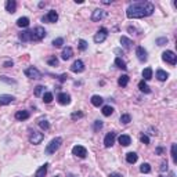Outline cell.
<instances>
[{
    "mask_svg": "<svg viewBox=\"0 0 177 177\" xmlns=\"http://www.w3.org/2000/svg\"><path fill=\"white\" fill-rule=\"evenodd\" d=\"M172 159L174 163H177V145L172 144Z\"/></svg>",
    "mask_w": 177,
    "mask_h": 177,
    "instance_id": "34",
    "label": "cell"
},
{
    "mask_svg": "<svg viewBox=\"0 0 177 177\" xmlns=\"http://www.w3.org/2000/svg\"><path fill=\"white\" fill-rule=\"evenodd\" d=\"M157 78H158V80L165 82L166 79L169 78V73L165 72V71H162V69H158V71H157Z\"/></svg>",
    "mask_w": 177,
    "mask_h": 177,
    "instance_id": "22",
    "label": "cell"
},
{
    "mask_svg": "<svg viewBox=\"0 0 177 177\" xmlns=\"http://www.w3.org/2000/svg\"><path fill=\"white\" fill-rule=\"evenodd\" d=\"M14 100H15L14 96L1 94V96H0V105H8V104H11V102H14Z\"/></svg>",
    "mask_w": 177,
    "mask_h": 177,
    "instance_id": "14",
    "label": "cell"
},
{
    "mask_svg": "<svg viewBox=\"0 0 177 177\" xmlns=\"http://www.w3.org/2000/svg\"><path fill=\"white\" fill-rule=\"evenodd\" d=\"M17 25H18L20 28H26V26H29V18L28 17H21V18H18V21H17Z\"/></svg>",
    "mask_w": 177,
    "mask_h": 177,
    "instance_id": "21",
    "label": "cell"
},
{
    "mask_svg": "<svg viewBox=\"0 0 177 177\" xmlns=\"http://www.w3.org/2000/svg\"><path fill=\"white\" fill-rule=\"evenodd\" d=\"M136 56L141 62L147 61V58H148V57H147V50H145L144 47H141V46H138V47L136 48Z\"/></svg>",
    "mask_w": 177,
    "mask_h": 177,
    "instance_id": "12",
    "label": "cell"
},
{
    "mask_svg": "<svg viewBox=\"0 0 177 177\" xmlns=\"http://www.w3.org/2000/svg\"><path fill=\"white\" fill-rule=\"evenodd\" d=\"M162 60L165 61V62H167V64H170V65L177 64V56L173 51H170V50H166V51L162 54Z\"/></svg>",
    "mask_w": 177,
    "mask_h": 177,
    "instance_id": "3",
    "label": "cell"
},
{
    "mask_svg": "<svg viewBox=\"0 0 177 177\" xmlns=\"http://www.w3.org/2000/svg\"><path fill=\"white\" fill-rule=\"evenodd\" d=\"M159 177H163V176H159Z\"/></svg>",
    "mask_w": 177,
    "mask_h": 177,
    "instance_id": "53",
    "label": "cell"
},
{
    "mask_svg": "<svg viewBox=\"0 0 177 177\" xmlns=\"http://www.w3.org/2000/svg\"><path fill=\"white\" fill-rule=\"evenodd\" d=\"M72 154L78 158H86L87 157V151H86V148L85 147H82V145H75L72 148Z\"/></svg>",
    "mask_w": 177,
    "mask_h": 177,
    "instance_id": "7",
    "label": "cell"
},
{
    "mask_svg": "<svg viewBox=\"0 0 177 177\" xmlns=\"http://www.w3.org/2000/svg\"><path fill=\"white\" fill-rule=\"evenodd\" d=\"M140 172L141 173H149V172H151V166H149V163H143V165L140 166Z\"/></svg>",
    "mask_w": 177,
    "mask_h": 177,
    "instance_id": "33",
    "label": "cell"
},
{
    "mask_svg": "<svg viewBox=\"0 0 177 177\" xmlns=\"http://www.w3.org/2000/svg\"><path fill=\"white\" fill-rule=\"evenodd\" d=\"M121 43H122V46H123L126 50H130V48H132L133 42L130 40V39H127L126 36H122V37H121Z\"/></svg>",
    "mask_w": 177,
    "mask_h": 177,
    "instance_id": "23",
    "label": "cell"
},
{
    "mask_svg": "<svg viewBox=\"0 0 177 177\" xmlns=\"http://www.w3.org/2000/svg\"><path fill=\"white\" fill-rule=\"evenodd\" d=\"M143 78H144V80H151L152 79V68H145L143 71Z\"/></svg>",
    "mask_w": 177,
    "mask_h": 177,
    "instance_id": "27",
    "label": "cell"
},
{
    "mask_svg": "<svg viewBox=\"0 0 177 177\" xmlns=\"http://www.w3.org/2000/svg\"><path fill=\"white\" fill-rule=\"evenodd\" d=\"M107 36H108V29L101 28L100 31L94 35V42H96V43H102V42L107 39Z\"/></svg>",
    "mask_w": 177,
    "mask_h": 177,
    "instance_id": "6",
    "label": "cell"
},
{
    "mask_svg": "<svg viewBox=\"0 0 177 177\" xmlns=\"http://www.w3.org/2000/svg\"><path fill=\"white\" fill-rule=\"evenodd\" d=\"M71 71L75 72V73L83 72V71H85V64H83V61H82V60H76L72 64V67H71Z\"/></svg>",
    "mask_w": 177,
    "mask_h": 177,
    "instance_id": "10",
    "label": "cell"
},
{
    "mask_svg": "<svg viewBox=\"0 0 177 177\" xmlns=\"http://www.w3.org/2000/svg\"><path fill=\"white\" fill-rule=\"evenodd\" d=\"M44 36H46V31H44V28H42V26H36V28L32 31V40L40 42L42 39H44Z\"/></svg>",
    "mask_w": 177,
    "mask_h": 177,
    "instance_id": "5",
    "label": "cell"
},
{
    "mask_svg": "<svg viewBox=\"0 0 177 177\" xmlns=\"http://www.w3.org/2000/svg\"><path fill=\"white\" fill-rule=\"evenodd\" d=\"M57 100H58V102L62 105H68L69 102H71V96L69 94H67V93H60L58 94V97H57Z\"/></svg>",
    "mask_w": 177,
    "mask_h": 177,
    "instance_id": "15",
    "label": "cell"
},
{
    "mask_svg": "<svg viewBox=\"0 0 177 177\" xmlns=\"http://www.w3.org/2000/svg\"><path fill=\"white\" fill-rule=\"evenodd\" d=\"M0 80L6 82L8 85H15V80H12V79H7V76H0Z\"/></svg>",
    "mask_w": 177,
    "mask_h": 177,
    "instance_id": "43",
    "label": "cell"
},
{
    "mask_svg": "<svg viewBox=\"0 0 177 177\" xmlns=\"http://www.w3.org/2000/svg\"><path fill=\"white\" fill-rule=\"evenodd\" d=\"M138 88H140V91L145 93V94H149V93H151V88H149V86L147 85L144 80H141L140 83H138Z\"/></svg>",
    "mask_w": 177,
    "mask_h": 177,
    "instance_id": "24",
    "label": "cell"
},
{
    "mask_svg": "<svg viewBox=\"0 0 177 177\" xmlns=\"http://www.w3.org/2000/svg\"><path fill=\"white\" fill-rule=\"evenodd\" d=\"M47 166H48V163H44L43 166H40V169L36 172L35 177H44L46 176V173H47Z\"/></svg>",
    "mask_w": 177,
    "mask_h": 177,
    "instance_id": "25",
    "label": "cell"
},
{
    "mask_svg": "<svg viewBox=\"0 0 177 177\" xmlns=\"http://www.w3.org/2000/svg\"><path fill=\"white\" fill-rule=\"evenodd\" d=\"M44 91V86H36L35 87V97H40Z\"/></svg>",
    "mask_w": 177,
    "mask_h": 177,
    "instance_id": "38",
    "label": "cell"
},
{
    "mask_svg": "<svg viewBox=\"0 0 177 177\" xmlns=\"http://www.w3.org/2000/svg\"><path fill=\"white\" fill-rule=\"evenodd\" d=\"M109 177H123V176L119 174V173H111V174H109Z\"/></svg>",
    "mask_w": 177,
    "mask_h": 177,
    "instance_id": "49",
    "label": "cell"
},
{
    "mask_svg": "<svg viewBox=\"0 0 177 177\" xmlns=\"http://www.w3.org/2000/svg\"><path fill=\"white\" fill-rule=\"evenodd\" d=\"M112 113H113V108L111 105H104L102 107V115L104 116H111Z\"/></svg>",
    "mask_w": 177,
    "mask_h": 177,
    "instance_id": "30",
    "label": "cell"
},
{
    "mask_svg": "<svg viewBox=\"0 0 177 177\" xmlns=\"http://www.w3.org/2000/svg\"><path fill=\"white\" fill-rule=\"evenodd\" d=\"M101 127H102V122L101 121H96V123H94V130H100Z\"/></svg>",
    "mask_w": 177,
    "mask_h": 177,
    "instance_id": "45",
    "label": "cell"
},
{
    "mask_svg": "<svg viewBox=\"0 0 177 177\" xmlns=\"http://www.w3.org/2000/svg\"><path fill=\"white\" fill-rule=\"evenodd\" d=\"M3 67H4V68H10V67H12V61H11V60H10V61H6V62L3 64Z\"/></svg>",
    "mask_w": 177,
    "mask_h": 177,
    "instance_id": "47",
    "label": "cell"
},
{
    "mask_svg": "<svg viewBox=\"0 0 177 177\" xmlns=\"http://www.w3.org/2000/svg\"><path fill=\"white\" fill-rule=\"evenodd\" d=\"M107 15V12L104 11V10H101V8H97V10H94L91 14V21L93 22H98V21L104 20V17Z\"/></svg>",
    "mask_w": 177,
    "mask_h": 177,
    "instance_id": "9",
    "label": "cell"
},
{
    "mask_svg": "<svg viewBox=\"0 0 177 177\" xmlns=\"http://www.w3.org/2000/svg\"><path fill=\"white\" fill-rule=\"evenodd\" d=\"M44 138V134L43 133H39V132H33L31 136H29V141L32 143V144L37 145V144H40L42 141H43Z\"/></svg>",
    "mask_w": 177,
    "mask_h": 177,
    "instance_id": "8",
    "label": "cell"
},
{
    "mask_svg": "<svg viewBox=\"0 0 177 177\" xmlns=\"http://www.w3.org/2000/svg\"><path fill=\"white\" fill-rule=\"evenodd\" d=\"M43 21L46 22H57L58 21V14H57L56 10H51V11H48V14L46 17H43Z\"/></svg>",
    "mask_w": 177,
    "mask_h": 177,
    "instance_id": "13",
    "label": "cell"
},
{
    "mask_svg": "<svg viewBox=\"0 0 177 177\" xmlns=\"http://www.w3.org/2000/svg\"><path fill=\"white\" fill-rule=\"evenodd\" d=\"M137 159H138V155L136 152H129L126 155V161L129 162V163H136Z\"/></svg>",
    "mask_w": 177,
    "mask_h": 177,
    "instance_id": "28",
    "label": "cell"
},
{
    "mask_svg": "<svg viewBox=\"0 0 177 177\" xmlns=\"http://www.w3.org/2000/svg\"><path fill=\"white\" fill-rule=\"evenodd\" d=\"M118 141H119V144L123 145V147H127V145L132 144V138H130V136H127V134H122V136H119Z\"/></svg>",
    "mask_w": 177,
    "mask_h": 177,
    "instance_id": "16",
    "label": "cell"
},
{
    "mask_svg": "<svg viewBox=\"0 0 177 177\" xmlns=\"http://www.w3.org/2000/svg\"><path fill=\"white\" fill-rule=\"evenodd\" d=\"M165 170H167V162H162V165H161V172H165Z\"/></svg>",
    "mask_w": 177,
    "mask_h": 177,
    "instance_id": "46",
    "label": "cell"
},
{
    "mask_svg": "<svg viewBox=\"0 0 177 177\" xmlns=\"http://www.w3.org/2000/svg\"><path fill=\"white\" fill-rule=\"evenodd\" d=\"M47 64L51 65V67H58V58L56 56H51L47 58Z\"/></svg>",
    "mask_w": 177,
    "mask_h": 177,
    "instance_id": "31",
    "label": "cell"
},
{
    "mask_svg": "<svg viewBox=\"0 0 177 177\" xmlns=\"http://www.w3.org/2000/svg\"><path fill=\"white\" fill-rule=\"evenodd\" d=\"M162 151H163V149H162V148H157V154H161Z\"/></svg>",
    "mask_w": 177,
    "mask_h": 177,
    "instance_id": "50",
    "label": "cell"
},
{
    "mask_svg": "<svg viewBox=\"0 0 177 177\" xmlns=\"http://www.w3.org/2000/svg\"><path fill=\"white\" fill-rule=\"evenodd\" d=\"M29 118L28 111H17L15 112V119L17 121H26Z\"/></svg>",
    "mask_w": 177,
    "mask_h": 177,
    "instance_id": "19",
    "label": "cell"
},
{
    "mask_svg": "<svg viewBox=\"0 0 177 177\" xmlns=\"http://www.w3.org/2000/svg\"><path fill=\"white\" fill-rule=\"evenodd\" d=\"M71 118H72V121L80 119V118H83V112H73L72 115H71Z\"/></svg>",
    "mask_w": 177,
    "mask_h": 177,
    "instance_id": "41",
    "label": "cell"
},
{
    "mask_svg": "<svg viewBox=\"0 0 177 177\" xmlns=\"http://www.w3.org/2000/svg\"><path fill=\"white\" fill-rule=\"evenodd\" d=\"M39 126H40V129H43V130H48V127H50L47 121H40L39 122Z\"/></svg>",
    "mask_w": 177,
    "mask_h": 177,
    "instance_id": "40",
    "label": "cell"
},
{
    "mask_svg": "<svg viewBox=\"0 0 177 177\" xmlns=\"http://www.w3.org/2000/svg\"><path fill=\"white\" fill-rule=\"evenodd\" d=\"M115 65H116L118 68H121V69H126V68H127V67H126V62L122 60V58H119V57L115 60Z\"/></svg>",
    "mask_w": 177,
    "mask_h": 177,
    "instance_id": "32",
    "label": "cell"
},
{
    "mask_svg": "<svg viewBox=\"0 0 177 177\" xmlns=\"http://www.w3.org/2000/svg\"><path fill=\"white\" fill-rule=\"evenodd\" d=\"M20 40L21 42H29L32 40V31H24L20 33Z\"/></svg>",
    "mask_w": 177,
    "mask_h": 177,
    "instance_id": "18",
    "label": "cell"
},
{
    "mask_svg": "<svg viewBox=\"0 0 177 177\" xmlns=\"http://www.w3.org/2000/svg\"><path fill=\"white\" fill-rule=\"evenodd\" d=\"M68 177H78V176H75V174H68Z\"/></svg>",
    "mask_w": 177,
    "mask_h": 177,
    "instance_id": "51",
    "label": "cell"
},
{
    "mask_svg": "<svg viewBox=\"0 0 177 177\" xmlns=\"http://www.w3.org/2000/svg\"><path fill=\"white\" fill-rule=\"evenodd\" d=\"M61 144H62V138H61V137H56V138H53V140L50 141V144H47V147H46V154H47V155L54 154L57 149L61 147Z\"/></svg>",
    "mask_w": 177,
    "mask_h": 177,
    "instance_id": "2",
    "label": "cell"
},
{
    "mask_svg": "<svg viewBox=\"0 0 177 177\" xmlns=\"http://www.w3.org/2000/svg\"><path fill=\"white\" fill-rule=\"evenodd\" d=\"M115 138H116V133H113V132L108 133V134L105 136V138H104V145L107 147V148L112 147L113 143H115Z\"/></svg>",
    "mask_w": 177,
    "mask_h": 177,
    "instance_id": "11",
    "label": "cell"
},
{
    "mask_svg": "<svg viewBox=\"0 0 177 177\" xmlns=\"http://www.w3.org/2000/svg\"><path fill=\"white\" fill-rule=\"evenodd\" d=\"M140 141L143 144H149V138H148V136H145V134H143V136L140 137Z\"/></svg>",
    "mask_w": 177,
    "mask_h": 177,
    "instance_id": "44",
    "label": "cell"
},
{
    "mask_svg": "<svg viewBox=\"0 0 177 177\" xmlns=\"http://www.w3.org/2000/svg\"><path fill=\"white\" fill-rule=\"evenodd\" d=\"M62 44H64V39H62V37L54 39V42H53V46H54V47H61Z\"/></svg>",
    "mask_w": 177,
    "mask_h": 177,
    "instance_id": "39",
    "label": "cell"
},
{
    "mask_svg": "<svg viewBox=\"0 0 177 177\" xmlns=\"http://www.w3.org/2000/svg\"><path fill=\"white\" fill-rule=\"evenodd\" d=\"M121 122H122V123H125V125H127V123L132 122V116L127 115V113H125V115H122V116H121Z\"/></svg>",
    "mask_w": 177,
    "mask_h": 177,
    "instance_id": "37",
    "label": "cell"
},
{
    "mask_svg": "<svg viewBox=\"0 0 177 177\" xmlns=\"http://www.w3.org/2000/svg\"><path fill=\"white\" fill-rule=\"evenodd\" d=\"M78 46H79V50H82V51H85V50H87V47H88V44H87V42L86 40H83V39H80V40L78 42Z\"/></svg>",
    "mask_w": 177,
    "mask_h": 177,
    "instance_id": "35",
    "label": "cell"
},
{
    "mask_svg": "<svg viewBox=\"0 0 177 177\" xmlns=\"http://www.w3.org/2000/svg\"><path fill=\"white\" fill-rule=\"evenodd\" d=\"M167 43V37H159V39H157V44L158 46H163V44Z\"/></svg>",
    "mask_w": 177,
    "mask_h": 177,
    "instance_id": "42",
    "label": "cell"
},
{
    "mask_svg": "<svg viewBox=\"0 0 177 177\" xmlns=\"http://www.w3.org/2000/svg\"><path fill=\"white\" fill-rule=\"evenodd\" d=\"M25 76L29 78V79H42V73L39 69L33 68V67H29V68L25 69Z\"/></svg>",
    "mask_w": 177,
    "mask_h": 177,
    "instance_id": "4",
    "label": "cell"
},
{
    "mask_svg": "<svg viewBox=\"0 0 177 177\" xmlns=\"http://www.w3.org/2000/svg\"><path fill=\"white\" fill-rule=\"evenodd\" d=\"M102 102H104V100H102V97L101 96H93L91 97V104L94 105V107H100V105H102Z\"/></svg>",
    "mask_w": 177,
    "mask_h": 177,
    "instance_id": "26",
    "label": "cell"
},
{
    "mask_svg": "<svg viewBox=\"0 0 177 177\" xmlns=\"http://www.w3.org/2000/svg\"><path fill=\"white\" fill-rule=\"evenodd\" d=\"M56 177H60V176H56Z\"/></svg>",
    "mask_w": 177,
    "mask_h": 177,
    "instance_id": "52",
    "label": "cell"
},
{
    "mask_svg": "<svg viewBox=\"0 0 177 177\" xmlns=\"http://www.w3.org/2000/svg\"><path fill=\"white\" fill-rule=\"evenodd\" d=\"M43 101L46 102V104H50L53 101V94L51 93H44L43 94Z\"/></svg>",
    "mask_w": 177,
    "mask_h": 177,
    "instance_id": "36",
    "label": "cell"
},
{
    "mask_svg": "<svg viewBox=\"0 0 177 177\" xmlns=\"http://www.w3.org/2000/svg\"><path fill=\"white\" fill-rule=\"evenodd\" d=\"M67 79H68V75H67V73H62L60 76V82H65Z\"/></svg>",
    "mask_w": 177,
    "mask_h": 177,
    "instance_id": "48",
    "label": "cell"
},
{
    "mask_svg": "<svg viewBox=\"0 0 177 177\" xmlns=\"http://www.w3.org/2000/svg\"><path fill=\"white\" fill-rule=\"evenodd\" d=\"M72 54H73V50L71 47H65L64 50H62V54H61V58L64 61H67V60H69L71 57H72Z\"/></svg>",
    "mask_w": 177,
    "mask_h": 177,
    "instance_id": "20",
    "label": "cell"
},
{
    "mask_svg": "<svg viewBox=\"0 0 177 177\" xmlns=\"http://www.w3.org/2000/svg\"><path fill=\"white\" fill-rule=\"evenodd\" d=\"M6 10H7L8 12H15L17 10V1L15 0H7L6 1Z\"/></svg>",
    "mask_w": 177,
    "mask_h": 177,
    "instance_id": "17",
    "label": "cell"
},
{
    "mask_svg": "<svg viewBox=\"0 0 177 177\" xmlns=\"http://www.w3.org/2000/svg\"><path fill=\"white\" fill-rule=\"evenodd\" d=\"M127 83H129V76H127V75H122V76L118 79V85L122 86V87H126Z\"/></svg>",
    "mask_w": 177,
    "mask_h": 177,
    "instance_id": "29",
    "label": "cell"
},
{
    "mask_svg": "<svg viewBox=\"0 0 177 177\" xmlns=\"http://www.w3.org/2000/svg\"><path fill=\"white\" fill-rule=\"evenodd\" d=\"M155 11V6L149 1H134L127 7L126 10V15L127 18H144V17L152 15V12Z\"/></svg>",
    "mask_w": 177,
    "mask_h": 177,
    "instance_id": "1",
    "label": "cell"
}]
</instances>
